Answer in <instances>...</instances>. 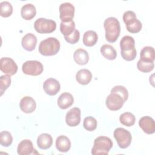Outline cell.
Returning <instances> with one entry per match:
<instances>
[{
	"mask_svg": "<svg viewBox=\"0 0 155 155\" xmlns=\"http://www.w3.org/2000/svg\"><path fill=\"white\" fill-rule=\"evenodd\" d=\"M105 30V38L109 42H114L120 35V26L119 21L114 17L107 18L104 22Z\"/></svg>",
	"mask_w": 155,
	"mask_h": 155,
	"instance_id": "obj_1",
	"label": "cell"
},
{
	"mask_svg": "<svg viewBox=\"0 0 155 155\" xmlns=\"http://www.w3.org/2000/svg\"><path fill=\"white\" fill-rule=\"evenodd\" d=\"M38 50L39 53L44 56L55 55L60 50V42L56 38L50 37L40 42Z\"/></svg>",
	"mask_w": 155,
	"mask_h": 155,
	"instance_id": "obj_2",
	"label": "cell"
},
{
	"mask_svg": "<svg viewBox=\"0 0 155 155\" xmlns=\"http://www.w3.org/2000/svg\"><path fill=\"white\" fill-rule=\"evenodd\" d=\"M113 147L112 140L107 136H99L94 140L93 147L91 149V154H108L110 149Z\"/></svg>",
	"mask_w": 155,
	"mask_h": 155,
	"instance_id": "obj_3",
	"label": "cell"
},
{
	"mask_svg": "<svg viewBox=\"0 0 155 155\" xmlns=\"http://www.w3.org/2000/svg\"><path fill=\"white\" fill-rule=\"evenodd\" d=\"M123 21L127 30L131 33H137L142 28L141 22L137 19L135 13L131 10L126 11L123 15Z\"/></svg>",
	"mask_w": 155,
	"mask_h": 155,
	"instance_id": "obj_4",
	"label": "cell"
},
{
	"mask_svg": "<svg viewBox=\"0 0 155 155\" xmlns=\"http://www.w3.org/2000/svg\"><path fill=\"white\" fill-rule=\"evenodd\" d=\"M34 28L39 33H50L56 30V23L53 20L40 18L35 21Z\"/></svg>",
	"mask_w": 155,
	"mask_h": 155,
	"instance_id": "obj_5",
	"label": "cell"
},
{
	"mask_svg": "<svg viewBox=\"0 0 155 155\" xmlns=\"http://www.w3.org/2000/svg\"><path fill=\"white\" fill-rule=\"evenodd\" d=\"M113 135L120 148L124 149L130 145L132 136L130 132L127 130L123 128H117L114 131Z\"/></svg>",
	"mask_w": 155,
	"mask_h": 155,
	"instance_id": "obj_6",
	"label": "cell"
},
{
	"mask_svg": "<svg viewBox=\"0 0 155 155\" xmlns=\"http://www.w3.org/2000/svg\"><path fill=\"white\" fill-rule=\"evenodd\" d=\"M43 65L42 63L38 61H27L22 66L23 73L27 75L38 76L43 71Z\"/></svg>",
	"mask_w": 155,
	"mask_h": 155,
	"instance_id": "obj_7",
	"label": "cell"
},
{
	"mask_svg": "<svg viewBox=\"0 0 155 155\" xmlns=\"http://www.w3.org/2000/svg\"><path fill=\"white\" fill-rule=\"evenodd\" d=\"M125 101L123 97L115 93H111L105 101V104L107 108L111 111H116L120 109Z\"/></svg>",
	"mask_w": 155,
	"mask_h": 155,
	"instance_id": "obj_8",
	"label": "cell"
},
{
	"mask_svg": "<svg viewBox=\"0 0 155 155\" xmlns=\"http://www.w3.org/2000/svg\"><path fill=\"white\" fill-rule=\"evenodd\" d=\"M59 18L61 22H68L73 20L74 15V7L70 2L62 3L59 8Z\"/></svg>",
	"mask_w": 155,
	"mask_h": 155,
	"instance_id": "obj_9",
	"label": "cell"
},
{
	"mask_svg": "<svg viewBox=\"0 0 155 155\" xmlns=\"http://www.w3.org/2000/svg\"><path fill=\"white\" fill-rule=\"evenodd\" d=\"M1 70L9 76L14 75L18 71V65L10 58L3 57L0 60Z\"/></svg>",
	"mask_w": 155,
	"mask_h": 155,
	"instance_id": "obj_10",
	"label": "cell"
},
{
	"mask_svg": "<svg viewBox=\"0 0 155 155\" xmlns=\"http://www.w3.org/2000/svg\"><path fill=\"white\" fill-rule=\"evenodd\" d=\"M66 124L70 127H76L81 122V110L78 107L70 109L65 116Z\"/></svg>",
	"mask_w": 155,
	"mask_h": 155,
	"instance_id": "obj_11",
	"label": "cell"
},
{
	"mask_svg": "<svg viewBox=\"0 0 155 155\" xmlns=\"http://www.w3.org/2000/svg\"><path fill=\"white\" fill-rule=\"evenodd\" d=\"M61 85L58 81L54 78H48L43 84V89L45 93L50 96L56 95L60 90Z\"/></svg>",
	"mask_w": 155,
	"mask_h": 155,
	"instance_id": "obj_12",
	"label": "cell"
},
{
	"mask_svg": "<svg viewBox=\"0 0 155 155\" xmlns=\"http://www.w3.org/2000/svg\"><path fill=\"white\" fill-rule=\"evenodd\" d=\"M139 125L147 134H151L155 131L154 120L150 116H145L141 117L139 121Z\"/></svg>",
	"mask_w": 155,
	"mask_h": 155,
	"instance_id": "obj_13",
	"label": "cell"
},
{
	"mask_svg": "<svg viewBox=\"0 0 155 155\" xmlns=\"http://www.w3.org/2000/svg\"><path fill=\"white\" fill-rule=\"evenodd\" d=\"M19 107L23 112L25 113H31L36 109V104L31 97L25 96L21 99Z\"/></svg>",
	"mask_w": 155,
	"mask_h": 155,
	"instance_id": "obj_14",
	"label": "cell"
},
{
	"mask_svg": "<svg viewBox=\"0 0 155 155\" xmlns=\"http://www.w3.org/2000/svg\"><path fill=\"white\" fill-rule=\"evenodd\" d=\"M36 150L33 148L31 141L29 139L22 140L18 145L17 148L18 154L19 155H29L34 154Z\"/></svg>",
	"mask_w": 155,
	"mask_h": 155,
	"instance_id": "obj_15",
	"label": "cell"
},
{
	"mask_svg": "<svg viewBox=\"0 0 155 155\" xmlns=\"http://www.w3.org/2000/svg\"><path fill=\"white\" fill-rule=\"evenodd\" d=\"M37 43V38L36 36L31 33H27L23 36L21 41L22 47L27 51L33 50Z\"/></svg>",
	"mask_w": 155,
	"mask_h": 155,
	"instance_id": "obj_16",
	"label": "cell"
},
{
	"mask_svg": "<svg viewBox=\"0 0 155 155\" xmlns=\"http://www.w3.org/2000/svg\"><path fill=\"white\" fill-rule=\"evenodd\" d=\"M74 102V99L73 96L67 92L62 93L58 99V107L63 110L67 109Z\"/></svg>",
	"mask_w": 155,
	"mask_h": 155,
	"instance_id": "obj_17",
	"label": "cell"
},
{
	"mask_svg": "<svg viewBox=\"0 0 155 155\" xmlns=\"http://www.w3.org/2000/svg\"><path fill=\"white\" fill-rule=\"evenodd\" d=\"M56 147L60 152L65 153L68 151L71 147V142L69 138L64 135L58 136L56 140Z\"/></svg>",
	"mask_w": 155,
	"mask_h": 155,
	"instance_id": "obj_18",
	"label": "cell"
},
{
	"mask_svg": "<svg viewBox=\"0 0 155 155\" xmlns=\"http://www.w3.org/2000/svg\"><path fill=\"white\" fill-rule=\"evenodd\" d=\"M73 58L74 61L81 65L87 64L89 60L88 52L82 48H78L76 50L73 54Z\"/></svg>",
	"mask_w": 155,
	"mask_h": 155,
	"instance_id": "obj_19",
	"label": "cell"
},
{
	"mask_svg": "<svg viewBox=\"0 0 155 155\" xmlns=\"http://www.w3.org/2000/svg\"><path fill=\"white\" fill-rule=\"evenodd\" d=\"M92 79V74L91 71L87 69L79 70L76 74V79L77 82L81 85H87L90 83Z\"/></svg>",
	"mask_w": 155,
	"mask_h": 155,
	"instance_id": "obj_20",
	"label": "cell"
},
{
	"mask_svg": "<svg viewBox=\"0 0 155 155\" xmlns=\"http://www.w3.org/2000/svg\"><path fill=\"white\" fill-rule=\"evenodd\" d=\"M53 143V139L50 134L47 133L41 134L37 139L38 147L42 150L49 148Z\"/></svg>",
	"mask_w": 155,
	"mask_h": 155,
	"instance_id": "obj_21",
	"label": "cell"
},
{
	"mask_svg": "<svg viewBox=\"0 0 155 155\" xmlns=\"http://www.w3.org/2000/svg\"><path fill=\"white\" fill-rule=\"evenodd\" d=\"M36 13V10L32 4H26L24 5L21 10V15L22 18L25 20H31Z\"/></svg>",
	"mask_w": 155,
	"mask_h": 155,
	"instance_id": "obj_22",
	"label": "cell"
},
{
	"mask_svg": "<svg viewBox=\"0 0 155 155\" xmlns=\"http://www.w3.org/2000/svg\"><path fill=\"white\" fill-rule=\"evenodd\" d=\"M140 60L144 62H154L155 58V51L153 47H144L140 51Z\"/></svg>",
	"mask_w": 155,
	"mask_h": 155,
	"instance_id": "obj_23",
	"label": "cell"
},
{
	"mask_svg": "<svg viewBox=\"0 0 155 155\" xmlns=\"http://www.w3.org/2000/svg\"><path fill=\"white\" fill-rule=\"evenodd\" d=\"M121 51H128L135 49V41L134 38L130 36H124L120 41Z\"/></svg>",
	"mask_w": 155,
	"mask_h": 155,
	"instance_id": "obj_24",
	"label": "cell"
},
{
	"mask_svg": "<svg viewBox=\"0 0 155 155\" xmlns=\"http://www.w3.org/2000/svg\"><path fill=\"white\" fill-rule=\"evenodd\" d=\"M98 39V36L96 31L93 30H88L85 32L83 36V43L87 47H92L94 45Z\"/></svg>",
	"mask_w": 155,
	"mask_h": 155,
	"instance_id": "obj_25",
	"label": "cell"
},
{
	"mask_svg": "<svg viewBox=\"0 0 155 155\" xmlns=\"http://www.w3.org/2000/svg\"><path fill=\"white\" fill-rule=\"evenodd\" d=\"M101 53L102 56L108 60H114L117 56V52L114 48L109 45L104 44L101 47Z\"/></svg>",
	"mask_w": 155,
	"mask_h": 155,
	"instance_id": "obj_26",
	"label": "cell"
},
{
	"mask_svg": "<svg viewBox=\"0 0 155 155\" xmlns=\"http://www.w3.org/2000/svg\"><path fill=\"white\" fill-rule=\"evenodd\" d=\"M75 30V23L73 20L68 22H61L60 24L61 32L64 36L70 35Z\"/></svg>",
	"mask_w": 155,
	"mask_h": 155,
	"instance_id": "obj_27",
	"label": "cell"
},
{
	"mask_svg": "<svg viewBox=\"0 0 155 155\" xmlns=\"http://www.w3.org/2000/svg\"><path fill=\"white\" fill-rule=\"evenodd\" d=\"M119 120L122 125L127 127H131L134 124L136 117L131 113L125 112L120 116Z\"/></svg>",
	"mask_w": 155,
	"mask_h": 155,
	"instance_id": "obj_28",
	"label": "cell"
},
{
	"mask_svg": "<svg viewBox=\"0 0 155 155\" xmlns=\"http://www.w3.org/2000/svg\"><path fill=\"white\" fill-rule=\"evenodd\" d=\"M13 12V7L8 1H2L0 3V15L2 17L10 16Z\"/></svg>",
	"mask_w": 155,
	"mask_h": 155,
	"instance_id": "obj_29",
	"label": "cell"
},
{
	"mask_svg": "<svg viewBox=\"0 0 155 155\" xmlns=\"http://www.w3.org/2000/svg\"><path fill=\"white\" fill-rule=\"evenodd\" d=\"M13 142V137L11 133L7 131H2L0 133V143L2 146L7 147Z\"/></svg>",
	"mask_w": 155,
	"mask_h": 155,
	"instance_id": "obj_30",
	"label": "cell"
},
{
	"mask_svg": "<svg viewBox=\"0 0 155 155\" xmlns=\"http://www.w3.org/2000/svg\"><path fill=\"white\" fill-rule=\"evenodd\" d=\"M97 120L95 118L91 116H88L85 117L84 120L83 126L85 130L89 131L94 130L97 127Z\"/></svg>",
	"mask_w": 155,
	"mask_h": 155,
	"instance_id": "obj_31",
	"label": "cell"
},
{
	"mask_svg": "<svg viewBox=\"0 0 155 155\" xmlns=\"http://www.w3.org/2000/svg\"><path fill=\"white\" fill-rule=\"evenodd\" d=\"M154 62H144L141 60H139L137 63V69L143 73H148L152 71L154 68Z\"/></svg>",
	"mask_w": 155,
	"mask_h": 155,
	"instance_id": "obj_32",
	"label": "cell"
},
{
	"mask_svg": "<svg viewBox=\"0 0 155 155\" xmlns=\"http://www.w3.org/2000/svg\"><path fill=\"white\" fill-rule=\"evenodd\" d=\"M11 84V78L9 75H2L0 77V90L2 96L4 92L9 87Z\"/></svg>",
	"mask_w": 155,
	"mask_h": 155,
	"instance_id": "obj_33",
	"label": "cell"
},
{
	"mask_svg": "<svg viewBox=\"0 0 155 155\" xmlns=\"http://www.w3.org/2000/svg\"><path fill=\"white\" fill-rule=\"evenodd\" d=\"M111 93H117V94L120 95L123 97L125 102L128 99V90L125 87H124L122 85L114 86L111 89Z\"/></svg>",
	"mask_w": 155,
	"mask_h": 155,
	"instance_id": "obj_34",
	"label": "cell"
},
{
	"mask_svg": "<svg viewBox=\"0 0 155 155\" xmlns=\"http://www.w3.org/2000/svg\"><path fill=\"white\" fill-rule=\"evenodd\" d=\"M79 38H80V33L76 29H75L73 33H71L70 35L67 36H64V39H65V41L68 43L71 44H74L78 42L79 40Z\"/></svg>",
	"mask_w": 155,
	"mask_h": 155,
	"instance_id": "obj_35",
	"label": "cell"
}]
</instances>
